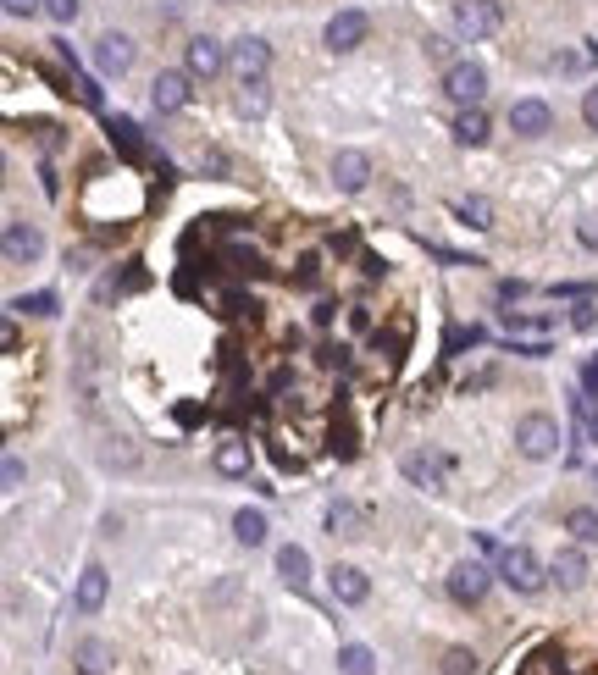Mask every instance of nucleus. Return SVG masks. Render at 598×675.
Listing matches in <instances>:
<instances>
[{"mask_svg": "<svg viewBox=\"0 0 598 675\" xmlns=\"http://www.w3.org/2000/svg\"><path fill=\"white\" fill-rule=\"evenodd\" d=\"M228 261H233V272H261V255H255V249H244V244L228 249Z\"/></svg>", "mask_w": 598, "mask_h": 675, "instance_id": "32", "label": "nucleus"}, {"mask_svg": "<svg viewBox=\"0 0 598 675\" xmlns=\"http://www.w3.org/2000/svg\"><path fill=\"white\" fill-rule=\"evenodd\" d=\"M471 670H477V653H466V648L443 653V675H471Z\"/></svg>", "mask_w": 598, "mask_h": 675, "instance_id": "31", "label": "nucleus"}, {"mask_svg": "<svg viewBox=\"0 0 598 675\" xmlns=\"http://www.w3.org/2000/svg\"><path fill=\"white\" fill-rule=\"evenodd\" d=\"M488 332L482 327H449V338H443V355H460V349H477Z\"/></svg>", "mask_w": 598, "mask_h": 675, "instance_id": "30", "label": "nucleus"}, {"mask_svg": "<svg viewBox=\"0 0 598 675\" xmlns=\"http://www.w3.org/2000/svg\"><path fill=\"white\" fill-rule=\"evenodd\" d=\"M338 675H377V653L366 642H344L338 648Z\"/></svg>", "mask_w": 598, "mask_h": 675, "instance_id": "22", "label": "nucleus"}, {"mask_svg": "<svg viewBox=\"0 0 598 675\" xmlns=\"http://www.w3.org/2000/svg\"><path fill=\"white\" fill-rule=\"evenodd\" d=\"M455 23H460V34H466V39H493L504 28V6H499V0H460Z\"/></svg>", "mask_w": 598, "mask_h": 675, "instance_id": "5", "label": "nucleus"}, {"mask_svg": "<svg viewBox=\"0 0 598 675\" xmlns=\"http://www.w3.org/2000/svg\"><path fill=\"white\" fill-rule=\"evenodd\" d=\"M222 67H228V50L216 45V39H205V34H200V39H189V72H194V78L211 83Z\"/></svg>", "mask_w": 598, "mask_h": 675, "instance_id": "19", "label": "nucleus"}, {"mask_svg": "<svg viewBox=\"0 0 598 675\" xmlns=\"http://www.w3.org/2000/svg\"><path fill=\"white\" fill-rule=\"evenodd\" d=\"M582 122L598 133V89H587V95H582Z\"/></svg>", "mask_w": 598, "mask_h": 675, "instance_id": "35", "label": "nucleus"}, {"mask_svg": "<svg viewBox=\"0 0 598 675\" xmlns=\"http://www.w3.org/2000/svg\"><path fill=\"white\" fill-rule=\"evenodd\" d=\"M593 321H598L593 305H576V310H571V327H576V332H593Z\"/></svg>", "mask_w": 598, "mask_h": 675, "instance_id": "36", "label": "nucleus"}, {"mask_svg": "<svg viewBox=\"0 0 598 675\" xmlns=\"http://www.w3.org/2000/svg\"><path fill=\"white\" fill-rule=\"evenodd\" d=\"M72 664H78V675H111V664H117V648L100 637H84L78 648H72Z\"/></svg>", "mask_w": 598, "mask_h": 675, "instance_id": "18", "label": "nucleus"}, {"mask_svg": "<svg viewBox=\"0 0 598 675\" xmlns=\"http://www.w3.org/2000/svg\"><path fill=\"white\" fill-rule=\"evenodd\" d=\"M582 244H587V249H598V222H582Z\"/></svg>", "mask_w": 598, "mask_h": 675, "instance_id": "44", "label": "nucleus"}, {"mask_svg": "<svg viewBox=\"0 0 598 675\" xmlns=\"http://www.w3.org/2000/svg\"><path fill=\"white\" fill-rule=\"evenodd\" d=\"M333 183H338L344 194H360V189L371 183V161H366L360 150H338V155H333Z\"/></svg>", "mask_w": 598, "mask_h": 675, "instance_id": "15", "label": "nucleus"}, {"mask_svg": "<svg viewBox=\"0 0 598 675\" xmlns=\"http://www.w3.org/2000/svg\"><path fill=\"white\" fill-rule=\"evenodd\" d=\"M277 576H283V587L305 593V587H311V554H305L299 543H283L277 548Z\"/></svg>", "mask_w": 598, "mask_h": 675, "instance_id": "17", "label": "nucleus"}, {"mask_svg": "<svg viewBox=\"0 0 598 675\" xmlns=\"http://www.w3.org/2000/svg\"><path fill=\"white\" fill-rule=\"evenodd\" d=\"M549 581H554V587H565V593H576V587H582V581H587V554H582V548H560V554H554L549 559Z\"/></svg>", "mask_w": 598, "mask_h": 675, "instance_id": "16", "label": "nucleus"}, {"mask_svg": "<svg viewBox=\"0 0 598 675\" xmlns=\"http://www.w3.org/2000/svg\"><path fill=\"white\" fill-rule=\"evenodd\" d=\"M327 532L333 537H360V510L355 504H333V510H327Z\"/></svg>", "mask_w": 598, "mask_h": 675, "instance_id": "26", "label": "nucleus"}, {"mask_svg": "<svg viewBox=\"0 0 598 675\" xmlns=\"http://www.w3.org/2000/svg\"><path fill=\"white\" fill-rule=\"evenodd\" d=\"M327 587H333V598L344 609H355V604H366V598H371L366 570H355V565H333V570H327Z\"/></svg>", "mask_w": 598, "mask_h": 675, "instance_id": "10", "label": "nucleus"}, {"mask_svg": "<svg viewBox=\"0 0 598 675\" xmlns=\"http://www.w3.org/2000/svg\"><path fill=\"white\" fill-rule=\"evenodd\" d=\"M499 581L515 587V593H543L549 570H543V559L527 543H515V548H499Z\"/></svg>", "mask_w": 598, "mask_h": 675, "instance_id": "1", "label": "nucleus"}, {"mask_svg": "<svg viewBox=\"0 0 598 675\" xmlns=\"http://www.w3.org/2000/svg\"><path fill=\"white\" fill-rule=\"evenodd\" d=\"M266 106H272V95H266V78L239 83V111H244V117H266Z\"/></svg>", "mask_w": 598, "mask_h": 675, "instance_id": "25", "label": "nucleus"}, {"mask_svg": "<svg viewBox=\"0 0 598 675\" xmlns=\"http://www.w3.org/2000/svg\"><path fill=\"white\" fill-rule=\"evenodd\" d=\"M366 34H371V23H366V12H338L333 23H327V50H355V45H366Z\"/></svg>", "mask_w": 598, "mask_h": 675, "instance_id": "12", "label": "nucleus"}, {"mask_svg": "<svg viewBox=\"0 0 598 675\" xmlns=\"http://www.w3.org/2000/svg\"><path fill=\"white\" fill-rule=\"evenodd\" d=\"M499 299L504 305H510V299H527V283H521V277H515V283H499Z\"/></svg>", "mask_w": 598, "mask_h": 675, "instance_id": "40", "label": "nucleus"}, {"mask_svg": "<svg viewBox=\"0 0 598 675\" xmlns=\"http://www.w3.org/2000/svg\"><path fill=\"white\" fill-rule=\"evenodd\" d=\"M39 255H45V238H39V227L28 222H6V266H34Z\"/></svg>", "mask_w": 598, "mask_h": 675, "instance_id": "8", "label": "nucleus"}, {"mask_svg": "<svg viewBox=\"0 0 598 675\" xmlns=\"http://www.w3.org/2000/svg\"><path fill=\"white\" fill-rule=\"evenodd\" d=\"M510 128L521 133V139H543V133L554 128V111L543 106V100H515V106H510Z\"/></svg>", "mask_w": 598, "mask_h": 675, "instance_id": "13", "label": "nucleus"}, {"mask_svg": "<svg viewBox=\"0 0 598 675\" xmlns=\"http://www.w3.org/2000/svg\"><path fill=\"white\" fill-rule=\"evenodd\" d=\"M45 12V0H6V17H34Z\"/></svg>", "mask_w": 598, "mask_h": 675, "instance_id": "34", "label": "nucleus"}, {"mask_svg": "<svg viewBox=\"0 0 598 675\" xmlns=\"http://www.w3.org/2000/svg\"><path fill=\"white\" fill-rule=\"evenodd\" d=\"M106 133H111V144H117L128 161H139L144 155V133H139V122H128V117H111L106 122Z\"/></svg>", "mask_w": 598, "mask_h": 675, "instance_id": "23", "label": "nucleus"}, {"mask_svg": "<svg viewBox=\"0 0 598 675\" xmlns=\"http://www.w3.org/2000/svg\"><path fill=\"white\" fill-rule=\"evenodd\" d=\"M189 78H194V72H156V83H150V106H156V111H183V106H189V95H194Z\"/></svg>", "mask_w": 598, "mask_h": 675, "instance_id": "9", "label": "nucleus"}, {"mask_svg": "<svg viewBox=\"0 0 598 675\" xmlns=\"http://www.w3.org/2000/svg\"><path fill=\"white\" fill-rule=\"evenodd\" d=\"M95 67L106 72V78H122V72L133 67V39L128 34H100L95 39Z\"/></svg>", "mask_w": 598, "mask_h": 675, "instance_id": "11", "label": "nucleus"}, {"mask_svg": "<svg viewBox=\"0 0 598 675\" xmlns=\"http://www.w3.org/2000/svg\"><path fill=\"white\" fill-rule=\"evenodd\" d=\"M12 310H17V316H56V294H50V288H39V294H17Z\"/></svg>", "mask_w": 598, "mask_h": 675, "instance_id": "28", "label": "nucleus"}, {"mask_svg": "<svg viewBox=\"0 0 598 675\" xmlns=\"http://www.w3.org/2000/svg\"><path fill=\"white\" fill-rule=\"evenodd\" d=\"M45 17L50 23H72L78 17V0H45Z\"/></svg>", "mask_w": 598, "mask_h": 675, "instance_id": "33", "label": "nucleus"}, {"mask_svg": "<svg viewBox=\"0 0 598 675\" xmlns=\"http://www.w3.org/2000/svg\"><path fill=\"white\" fill-rule=\"evenodd\" d=\"M460 222L477 227V233H488V227H493V205L482 200V194H471V200H460Z\"/></svg>", "mask_w": 598, "mask_h": 675, "instance_id": "29", "label": "nucleus"}, {"mask_svg": "<svg viewBox=\"0 0 598 675\" xmlns=\"http://www.w3.org/2000/svg\"><path fill=\"white\" fill-rule=\"evenodd\" d=\"M200 172H228V155H216V150H200Z\"/></svg>", "mask_w": 598, "mask_h": 675, "instance_id": "37", "label": "nucleus"}, {"mask_svg": "<svg viewBox=\"0 0 598 675\" xmlns=\"http://www.w3.org/2000/svg\"><path fill=\"white\" fill-rule=\"evenodd\" d=\"M565 532H571L576 543H598V510H587V504H582V510H571V515H565Z\"/></svg>", "mask_w": 598, "mask_h": 675, "instance_id": "27", "label": "nucleus"}, {"mask_svg": "<svg viewBox=\"0 0 598 675\" xmlns=\"http://www.w3.org/2000/svg\"><path fill=\"white\" fill-rule=\"evenodd\" d=\"M250 460H255V454H250V443H244V438H228L222 449H216V471H222V476H250Z\"/></svg>", "mask_w": 598, "mask_h": 675, "instance_id": "21", "label": "nucleus"}, {"mask_svg": "<svg viewBox=\"0 0 598 675\" xmlns=\"http://www.w3.org/2000/svg\"><path fill=\"white\" fill-rule=\"evenodd\" d=\"M427 56H432V61H449V39H443V34H427Z\"/></svg>", "mask_w": 598, "mask_h": 675, "instance_id": "38", "label": "nucleus"}, {"mask_svg": "<svg viewBox=\"0 0 598 675\" xmlns=\"http://www.w3.org/2000/svg\"><path fill=\"white\" fill-rule=\"evenodd\" d=\"M399 471H405L416 487H427V493H443V487H449V454H438V449H410L405 460H399Z\"/></svg>", "mask_w": 598, "mask_h": 675, "instance_id": "4", "label": "nucleus"}, {"mask_svg": "<svg viewBox=\"0 0 598 675\" xmlns=\"http://www.w3.org/2000/svg\"><path fill=\"white\" fill-rule=\"evenodd\" d=\"M117 288H122V294H133V288H144V272H139V266H128V277H122Z\"/></svg>", "mask_w": 598, "mask_h": 675, "instance_id": "42", "label": "nucleus"}, {"mask_svg": "<svg viewBox=\"0 0 598 675\" xmlns=\"http://www.w3.org/2000/svg\"><path fill=\"white\" fill-rule=\"evenodd\" d=\"M582 388H587V393H593V399H598V360H593V366L582 371Z\"/></svg>", "mask_w": 598, "mask_h": 675, "instance_id": "43", "label": "nucleus"}, {"mask_svg": "<svg viewBox=\"0 0 598 675\" xmlns=\"http://www.w3.org/2000/svg\"><path fill=\"white\" fill-rule=\"evenodd\" d=\"M106 593H111V576H106V565H89L84 576H78V593H72V604H78V615H100Z\"/></svg>", "mask_w": 598, "mask_h": 675, "instance_id": "14", "label": "nucleus"}, {"mask_svg": "<svg viewBox=\"0 0 598 675\" xmlns=\"http://www.w3.org/2000/svg\"><path fill=\"white\" fill-rule=\"evenodd\" d=\"M6 487H23V460L17 454H6Z\"/></svg>", "mask_w": 598, "mask_h": 675, "instance_id": "39", "label": "nucleus"}, {"mask_svg": "<svg viewBox=\"0 0 598 675\" xmlns=\"http://www.w3.org/2000/svg\"><path fill=\"white\" fill-rule=\"evenodd\" d=\"M228 67L239 72V83L266 78V72H272V45H266V39H239V45L228 50Z\"/></svg>", "mask_w": 598, "mask_h": 675, "instance_id": "7", "label": "nucleus"}, {"mask_svg": "<svg viewBox=\"0 0 598 675\" xmlns=\"http://www.w3.org/2000/svg\"><path fill=\"white\" fill-rule=\"evenodd\" d=\"M443 95L455 100L460 111L482 106V95H488V72H482L477 61H449V67H443Z\"/></svg>", "mask_w": 598, "mask_h": 675, "instance_id": "3", "label": "nucleus"}, {"mask_svg": "<svg viewBox=\"0 0 598 675\" xmlns=\"http://www.w3.org/2000/svg\"><path fill=\"white\" fill-rule=\"evenodd\" d=\"M349 327L366 332V327H371V310H366V305H355V310H349Z\"/></svg>", "mask_w": 598, "mask_h": 675, "instance_id": "41", "label": "nucleus"}, {"mask_svg": "<svg viewBox=\"0 0 598 675\" xmlns=\"http://www.w3.org/2000/svg\"><path fill=\"white\" fill-rule=\"evenodd\" d=\"M488 587H493V570L477 565V559H460V565L449 570V598H455V604H482Z\"/></svg>", "mask_w": 598, "mask_h": 675, "instance_id": "6", "label": "nucleus"}, {"mask_svg": "<svg viewBox=\"0 0 598 675\" xmlns=\"http://www.w3.org/2000/svg\"><path fill=\"white\" fill-rule=\"evenodd\" d=\"M455 144H466V150H477V144H488V111L482 106H466L455 117Z\"/></svg>", "mask_w": 598, "mask_h": 675, "instance_id": "20", "label": "nucleus"}, {"mask_svg": "<svg viewBox=\"0 0 598 675\" xmlns=\"http://www.w3.org/2000/svg\"><path fill=\"white\" fill-rule=\"evenodd\" d=\"M266 532H272V526H266V510H239L233 515V537H239L244 548H261Z\"/></svg>", "mask_w": 598, "mask_h": 675, "instance_id": "24", "label": "nucleus"}, {"mask_svg": "<svg viewBox=\"0 0 598 675\" xmlns=\"http://www.w3.org/2000/svg\"><path fill=\"white\" fill-rule=\"evenodd\" d=\"M515 449L527 460H554L560 454V421L554 415H521L515 421Z\"/></svg>", "mask_w": 598, "mask_h": 675, "instance_id": "2", "label": "nucleus"}]
</instances>
